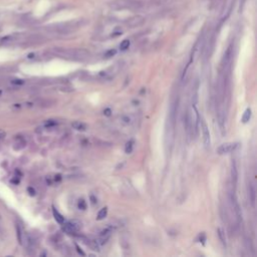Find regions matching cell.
I'll return each mask as SVG.
<instances>
[{"instance_id":"cell-19","label":"cell","mask_w":257,"mask_h":257,"mask_svg":"<svg viewBox=\"0 0 257 257\" xmlns=\"http://www.w3.org/2000/svg\"><path fill=\"white\" fill-rule=\"evenodd\" d=\"M78 206L80 210H85L86 209V204H85V201L84 199H80L79 201V204H78Z\"/></svg>"},{"instance_id":"cell-11","label":"cell","mask_w":257,"mask_h":257,"mask_svg":"<svg viewBox=\"0 0 257 257\" xmlns=\"http://www.w3.org/2000/svg\"><path fill=\"white\" fill-rule=\"evenodd\" d=\"M248 192H249V197H250V202L252 207H255V200H256V191H255V187L253 184L249 185L248 188Z\"/></svg>"},{"instance_id":"cell-20","label":"cell","mask_w":257,"mask_h":257,"mask_svg":"<svg viewBox=\"0 0 257 257\" xmlns=\"http://www.w3.org/2000/svg\"><path fill=\"white\" fill-rule=\"evenodd\" d=\"M116 53H117L116 49H110L109 51H107V52H106V56H107V57H112V56H114Z\"/></svg>"},{"instance_id":"cell-15","label":"cell","mask_w":257,"mask_h":257,"mask_svg":"<svg viewBox=\"0 0 257 257\" xmlns=\"http://www.w3.org/2000/svg\"><path fill=\"white\" fill-rule=\"evenodd\" d=\"M217 233H218V236L221 240V242L223 243V245H226V238H225V233L222 228H218L217 229Z\"/></svg>"},{"instance_id":"cell-1","label":"cell","mask_w":257,"mask_h":257,"mask_svg":"<svg viewBox=\"0 0 257 257\" xmlns=\"http://www.w3.org/2000/svg\"><path fill=\"white\" fill-rule=\"evenodd\" d=\"M178 110V101L172 104L170 107L168 120H167V128H166V140L167 145H173L174 136H175V125H176V112Z\"/></svg>"},{"instance_id":"cell-22","label":"cell","mask_w":257,"mask_h":257,"mask_svg":"<svg viewBox=\"0 0 257 257\" xmlns=\"http://www.w3.org/2000/svg\"><path fill=\"white\" fill-rule=\"evenodd\" d=\"M75 247H76V250H78V252H79V254H81V255H84V256L85 255V252H84V251H83V250H81L80 248H79V246L78 244H75Z\"/></svg>"},{"instance_id":"cell-2","label":"cell","mask_w":257,"mask_h":257,"mask_svg":"<svg viewBox=\"0 0 257 257\" xmlns=\"http://www.w3.org/2000/svg\"><path fill=\"white\" fill-rule=\"evenodd\" d=\"M146 2L144 0H114L110 7L112 9H131V10H141L145 8Z\"/></svg>"},{"instance_id":"cell-3","label":"cell","mask_w":257,"mask_h":257,"mask_svg":"<svg viewBox=\"0 0 257 257\" xmlns=\"http://www.w3.org/2000/svg\"><path fill=\"white\" fill-rule=\"evenodd\" d=\"M80 228V223L78 221H69L68 223H63V230L68 234H74Z\"/></svg>"},{"instance_id":"cell-8","label":"cell","mask_w":257,"mask_h":257,"mask_svg":"<svg viewBox=\"0 0 257 257\" xmlns=\"http://www.w3.org/2000/svg\"><path fill=\"white\" fill-rule=\"evenodd\" d=\"M16 232H17V239H18V242L21 244V245H25L26 243V238H27V235L24 233V231L22 229V227L20 225H17L16 226Z\"/></svg>"},{"instance_id":"cell-26","label":"cell","mask_w":257,"mask_h":257,"mask_svg":"<svg viewBox=\"0 0 257 257\" xmlns=\"http://www.w3.org/2000/svg\"><path fill=\"white\" fill-rule=\"evenodd\" d=\"M90 200H91V203L94 204V205H95V204L96 203V198H95L94 196H90Z\"/></svg>"},{"instance_id":"cell-21","label":"cell","mask_w":257,"mask_h":257,"mask_svg":"<svg viewBox=\"0 0 257 257\" xmlns=\"http://www.w3.org/2000/svg\"><path fill=\"white\" fill-rule=\"evenodd\" d=\"M122 33H123V31H122V30L118 29V30H115V31L112 33V36H114V37H117V36H119V35H121Z\"/></svg>"},{"instance_id":"cell-16","label":"cell","mask_w":257,"mask_h":257,"mask_svg":"<svg viewBox=\"0 0 257 257\" xmlns=\"http://www.w3.org/2000/svg\"><path fill=\"white\" fill-rule=\"evenodd\" d=\"M250 118H251V110L250 109H247L244 112V115L242 117V122L243 123H247L249 120H250Z\"/></svg>"},{"instance_id":"cell-7","label":"cell","mask_w":257,"mask_h":257,"mask_svg":"<svg viewBox=\"0 0 257 257\" xmlns=\"http://www.w3.org/2000/svg\"><path fill=\"white\" fill-rule=\"evenodd\" d=\"M145 22V18L140 15H137V16H134L130 19H128L127 25L128 27H138L141 26V25Z\"/></svg>"},{"instance_id":"cell-17","label":"cell","mask_w":257,"mask_h":257,"mask_svg":"<svg viewBox=\"0 0 257 257\" xmlns=\"http://www.w3.org/2000/svg\"><path fill=\"white\" fill-rule=\"evenodd\" d=\"M128 46H130V40H128V39H125V40H123V41L121 42L120 48H121V50H126V49L128 48Z\"/></svg>"},{"instance_id":"cell-25","label":"cell","mask_w":257,"mask_h":257,"mask_svg":"<svg viewBox=\"0 0 257 257\" xmlns=\"http://www.w3.org/2000/svg\"><path fill=\"white\" fill-rule=\"evenodd\" d=\"M28 191L30 192V195H34L35 194L34 189H32V188H28Z\"/></svg>"},{"instance_id":"cell-28","label":"cell","mask_w":257,"mask_h":257,"mask_svg":"<svg viewBox=\"0 0 257 257\" xmlns=\"http://www.w3.org/2000/svg\"><path fill=\"white\" fill-rule=\"evenodd\" d=\"M0 219H1V215H0Z\"/></svg>"},{"instance_id":"cell-18","label":"cell","mask_w":257,"mask_h":257,"mask_svg":"<svg viewBox=\"0 0 257 257\" xmlns=\"http://www.w3.org/2000/svg\"><path fill=\"white\" fill-rule=\"evenodd\" d=\"M133 147H134V141H130V142H128L127 143V145H126V153L127 154H130L132 153L133 151Z\"/></svg>"},{"instance_id":"cell-6","label":"cell","mask_w":257,"mask_h":257,"mask_svg":"<svg viewBox=\"0 0 257 257\" xmlns=\"http://www.w3.org/2000/svg\"><path fill=\"white\" fill-rule=\"evenodd\" d=\"M202 132H203V142L204 145L206 148H209L211 145V139H210V133L208 126L206 125V123L202 121Z\"/></svg>"},{"instance_id":"cell-5","label":"cell","mask_w":257,"mask_h":257,"mask_svg":"<svg viewBox=\"0 0 257 257\" xmlns=\"http://www.w3.org/2000/svg\"><path fill=\"white\" fill-rule=\"evenodd\" d=\"M237 147H238V143H225L217 149V153L220 154V155L228 154V153L233 152Z\"/></svg>"},{"instance_id":"cell-23","label":"cell","mask_w":257,"mask_h":257,"mask_svg":"<svg viewBox=\"0 0 257 257\" xmlns=\"http://www.w3.org/2000/svg\"><path fill=\"white\" fill-rule=\"evenodd\" d=\"M5 135H6V134H5V132L2 131V130H0V140H1V139H3L5 137Z\"/></svg>"},{"instance_id":"cell-14","label":"cell","mask_w":257,"mask_h":257,"mask_svg":"<svg viewBox=\"0 0 257 257\" xmlns=\"http://www.w3.org/2000/svg\"><path fill=\"white\" fill-rule=\"evenodd\" d=\"M107 207H104L102 209L100 210L99 214H97L96 219H97V220H102L104 218L107 217Z\"/></svg>"},{"instance_id":"cell-12","label":"cell","mask_w":257,"mask_h":257,"mask_svg":"<svg viewBox=\"0 0 257 257\" xmlns=\"http://www.w3.org/2000/svg\"><path fill=\"white\" fill-rule=\"evenodd\" d=\"M52 213H53V216H54V219L56 220V222L59 223V224H63L64 223V217L63 215H61L57 210H56L55 208L52 209Z\"/></svg>"},{"instance_id":"cell-9","label":"cell","mask_w":257,"mask_h":257,"mask_svg":"<svg viewBox=\"0 0 257 257\" xmlns=\"http://www.w3.org/2000/svg\"><path fill=\"white\" fill-rule=\"evenodd\" d=\"M231 177H232V182L234 186H236L238 181V169L235 160H232V163H231Z\"/></svg>"},{"instance_id":"cell-4","label":"cell","mask_w":257,"mask_h":257,"mask_svg":"<svg viewBox=\"0 0 257 257\" xmlns=\"http://www.w3.org/2000/svg\"><path fill=\"white\" fill-rule=\"evenodd\" d=\"M229 198H230L231 207H232L233 212L235 213L236 219H237L238 222H240V221H241V209H240V206H239V204H238L237 199H236L234 194H230Z\"/></svg>"},{"instance_id":"cell-13","label":"cell","mask_w":257,"mask_h":257,"mask_svg":"<svg viewBox=\"0 0 257 257\" xmlns=\"http://www.w3.org/2000/svg\"><path fill=\"white\" fill-rule=\"evenodd\" d=\"M71 127H73L74 130L76 131H85L86 130V126L84 123H80V122H74L73 124H71Z\"/></svg>"},{"instance_id":"cell-27","label":"cell","mask_w":257,"mask_h":257,"mask_svg":"<svg viewBox=\"0 0 257 257\" xmlns=\"http://www.w3.org/2000/svg\"><path fill=\"white\" fill-rule=\"evenodd\" d=\"M245 1H246V0H240V9L243 7V5H244Z\"/></svg>"},{"instance_id":"cell-10","label":"cell","mask_w":257,"mask_h":257,"mask_svg":"<svg viewBox=\"0 0 257 257\" xmlns=\"http://www.w3.org/2000/svg\"><path fill=\"white\" fill-rule=\"evenodd\" d=\"M111 232H112V230L110 228H107V229H105L104 231H101V234H100V238H99V242L101 244H104L106 243L107 240H109L110 238V236H111Z\"/></svg>"},{"instance_id":"cell-24","label":"cell","mask_w":257,"mask_h":257,"mask_svg":"<svg viewBox=\"0 0 257 257\" xmlns=\"http://www.w3.org/2000/svg\"><path fill=\"white\" fill-rule=\"evenodd\" d=\"M111 109H107V110H105V112H104V114L106 115V116H110L111 115Z\"/></svg>"}]
</instances>
